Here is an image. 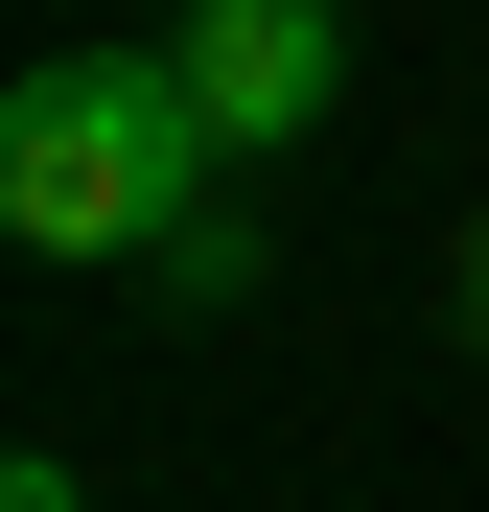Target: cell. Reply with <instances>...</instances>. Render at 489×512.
<instances>
[{
  "label": "cell",
  "mask_w": 489,
  "mask_h": 512,
  "mask_svg": "<svg viewBox=\"0 0 489 512\" xmlns=\"http://www.w3.org/2000/svg\"><path fill=\"white\" fill-rule=\"evenodd\" d=\"M210 117H187V70L163 47H47L24 94H0V233L24 256H140V233H187L210 210Z\"/></svg>",
  "instance_id": "obj_1"
},
{
  "label": "cell",
  "mask_w": 489,
  "mask_h": 512,
  "mask_svg": "<svg viewBox=\"0 0 489 512\" xmlns=\"http://www.w3.org/2000/svg\"><path fill=\"white\" fill-rule=\"evenodd\" d=\"M163 70H187V117H210L233 163H257V140H326V94H350V0H187Z\"/></svg>",
  "instance_id": "obj_2"
},
{
  "label": "cell",
  "mask_w": 489,
  "mask_h": 512,
  "mask_svg": "<svg viewBox=\"0 0 489 512\" xmlns=\"http://www.w3.org/2000/svg\"><path fill=\"white\" fill-rule=\"evenodd\" d=\"M0 512H94V489H70V466H47V443H24V466H0Z\"/></svg>",
  "instance_id": "obj_3"
}]
</instances>
